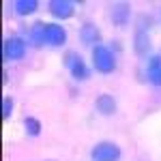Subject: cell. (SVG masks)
Returning <instances> with one entry per match:
<instances>
[{
	"mask_svg": "<svg viewBox=\"0 0 161 161\" xmlns=\"http://www.w3.org/2000/svg\"><path fill=\"white\" fill-rule=\"evenodd\" d=\"M11 105H13V101H11V99H4V101H2V118H9Z\"/></svg>",
	"mask_w": 161,
	"mask_h": 161,
	"instance_id": "obj_14",
	"label": "cell"
},
{
	"mask_svg": "<svg viewBox=\"0 0 161 161\" xmlns=\"http://www.w3.org/2000/svg\"><path fill=\"white\" fill-rule=\"evenodd\" d=\"M50 13L54 15V17H60V19L71 17V15H73V2H67V0H54V2H50Z\"/></svg>",
	"mask_w": 161,
	"mask_h": 161,
	"instance_id": "obj_6",
	"label": "cell"
},
{
	"mask_svg": "<svg viewBox=\"0 0 161 161\" xmlns=\"http://www.w3.org/2000/svg\"><path fill=\"white\" fill-rule=\"evenodd\" d=\"M67 64H69V69H71V75H73L75 80H88V75H90V73H88L86 64H84V60H82V58L73 56V52H69Z\"/></svg>",
	"mask_w": 161,
	"mask_h": 161,
	"instance_id": "obj_5",
	"label": "cell"
},
{
	"mask_svg": "<svg viewBox=\"0 0 161 161\" xmlns=\"http://www.w3.org/2000/svg\"><path fill=\"white\" fill-rule=\"evenodd\" d=\"M35 9H37L35 0H17L15 2V13H19V15H30Z\"/></svg>",
	"mask_w": 161,
	"mask_h": 161,
	"instance_id": "obj_11",
	"label": "cell"
},
{
	"mask_svg": "<svg viewBox=\"0 0 161 161\" xmlns=\"http://www.w3.org/2000/svg\"><path fill=\"white\" fill-rule=\"evenodd\" d=\"M92 62H95V69L101 71V73H112L114 67H116V58L108 47L103 45H97L92 50Z\"/></svg>",
	"mask_w": 161,
	"mask_h": 161,
	"instance_id": "obj_1",
	"label": "cell"
},
{
	"mask_svg": "<svg viewBox=\"0 0 161 161\" xmlns=\"http://www.w3.org/2000/svg\"><path fill=\"white\" fill-rule=\"evenodd\" d=\"M67 41V32H64V28L58 24H45V43H50V45H62Z\"/></svg>",
	"mask_w": 161,
	"mask_h": 161,
	"instance_id": "obj_4",
	"label": "cell"
},
{
	"mask_svg": "<svg viewBox=\"0 0 161 161\" xmlns=\"http://www.w3.org/2000/svg\"><path fill=\"white\" fill-rule=\"evenodd\" d=\"M150 50V43H148V37H146V32H137L136 37V52L140 56H144V54H148Z\"/></svg>",
	"mask_w": 161,
	"mask_h": 161,
	"instance_id": "obj_12",
	"label": "cell"
},
{
	"mask_svg": "<svg viewBox=\"0 0 161 161\" xmlns=\"http://www.w3.org/2000/svg\"><path fill=\"white\" fill-rule=\"evenodd\" d=\"M97 110L101 114H114L116 112V101H114V97H110V95L97 97Z\"/></svg>",
	"mask_w": 161,
	"mask_h": 161,
	"instance_id": "obj_8",
	"label": "cell"
},
{
	"mask_svg": "<svg viewBox=\"0 0 161 161\" xmlns=\"http://www.w3.org/2000/svg\"><path fill=\"white\" fill-rule=\"evenodd\" d=\"M127 19H129V7L127 4H116L112 9V22L123 26V24H127Z\"/></svg>",
	"mask_w": 161,
	"mask_h": 161,
	"instance_id": "obj_9",
	"label": "cell"
},
{
	"mask_svg": "<svg viewBox=\"0 0 161 161\" xmlns=\"http://www.w3.org/2000/svg\"><path fill=\"white\" fill-rule=\"evenodd\" d=\"M26 131H28L30 136H39L41 127H39V120H37V118H26Z\"/></svg>",
	"mask_w": 161,
	"mask_h": 161,
	"instance_id": "obj_13",
	"label": "cell"
},
{
	"mask_svg": "<svg viewBox=\"0 0 161 161\" xmlns=\"http://www.w3.org/2000/svg\"><path fill=\"white\" fill-rule=\"evenodd\" d=\"M148 80L155 86H161V56H153L148 62Z\"/></svg>",
	"mask_w": 161,
	"mask_h": 161,
	"instance_id": "obj_7",
	"label": "cell"
},
{
	"mask_svg": "<svg viewBox=\"0 0 161 161\" xmlns=\"http://www.w3.org/2000/svg\"><path fill=\"white\" fill-rule=\"evenodd\" d=\"M80 35H82V39H84L86 43H90V41H99V39H101V35H99V28H97V26H92V24L82 26Z\"/></svg>",
	"mask_w": 161,
	"mask_h": 161,
	"instance_id": "obj_10",
	"label": "cell"
},
{
	"mask_svg": "<svg viewBox=\"0 0 161 161\" xmlns=\"http://www.w3.org/2000/svg\"><path fill=\"white\" fill-rule=\"evenodd\" d=\"M26 54V43L19 37H11L4 41V58L7 60H17Z\"/></svg>",
	"mask_w": 161,
	"mask_h": 161,
	"instance_id": "obj_3",
	"label": "cell"
},
{
	"mask_svg": "<svg viewBox=\"0 0 161 161\" xmlns=\"http://www.w3.org/2000/svg\"><path fill=\"white\" fill-rule=\"evenodd\" d=\"M92 159L95 161H118L120 159V148L112 142H101L92 148Z\"/></svg>",
	"mask_w": 161,
	"mask_h": 161,
	"instance_id": "obj_2",
	"label": "cell"
}]
</instances>
